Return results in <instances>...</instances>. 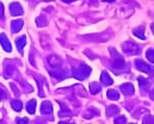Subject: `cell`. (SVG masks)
<instances>
[{"mask_svg": "<svg viewBox=\"0 0 154 124\" xmlns=\"http://www.w3.org/2000/svg\"><path fill=\"white\" fill-rule=\"evenodd\" d=\"M110 55H112V70L117 72L118 70H122L125 67V60L124 57L116 50L115 48L109 49Z\"/></svg>", "mask_w": 154, "mask_h": 124, "instance_id": "1", "label": "cell"}, {"mask_svg": "<svg viewBox=\"0 0 154 124\" xmlns=\"http://www.w3.org/2000/svg\"><path fill=\"white\" fill-rule=\"evenodd\" d=\"M120 90L125 96H131L134 93V87L131 82H125L120 85Z\"/></svg>", "mask_w": 154, "mask_h": 124, "instance_id": "7", "label": "cell"}, {"mask_svg": "<svg viewBox=\"0 0 154 124\" xmlns=\"http://www.w3.org/2000/svg\"><path fill=\"white\" fill-rule=\"evenodd\" d=\"M16 122H17V124H28V119L27 118H17Z\"/></svg>", "mask_w": 154, "mask_h": 124, "instance_id": "24", "label": "cell"}, {"mask_svg": "<svg viewBox=\"0 0 154 124\" xmlns=\"http://www.w3.org/2000/svg\"><path fill=\"white\" fill-rule=\"evenodd\" d=\"M96 115H99V110H96L94 107H91V109H89L83 114V117H85V119H91L94 116H96Z\"/></svg>", "mask_w": 154, "mask_h": 124, "instance_id": "17", "label": "cell"}, {"mask_svg": "<svg viewBox=\"0 0 154 124\" xmlns=\"http://www.w3.org/2000/svg\"><path fill=\"white\" fill-rule=\"evenodd\" d=\"M126 122H127V119L124 115H120V116L116 117L114 121L115 124H126Z\"/></svg>", "mask_w": 154, "mask_h": 124, "instance_id": "21", "label": "cell"}, {"mask_svg": "<svg viewBox=\"0 0 154 124\" xmlns=\"http://www.w3.org/2000/svg\"><path fill=\"white\" fill-rule=\"evenodd\" d=\"M92 68L88 65H80L73 69V76L78 80H85L90 76Z\"/></svg>", "mask_w": 154, "mask_h": 124, "instance_id": "2", "label": "cell"}, {"mask_svg": "<svg viewBox=\"0 0 154 124\" xmlns=\"http://www.w3.org/2000/svg\"><path fill=\"white\" fill-rule=\"evenodd\" d=\"M100 82H102L103 85H112V83H114V80H112V78L110 77V75L107 73V72L103 71L102 73H101V76H100Z\"/></svg>", "mask_w": 154, "mask_h": 124, "instance_id": "10", "label": "cell"}, {"mask_svg": "<svg viewBox=\"0 0 154 124\" xmlns=\"http://www.w3.org/2000/svg\"><path fill=\"white\" fill-rule=\"evenodd\" d=\"M137 82H139L140 87H142V88L148 87V85H150V80H149V79H146V78L143 77V76H140V77L137 78Z\"/></svg>", "mask_w": 154, "mask_h": 124, "instance_id": "19", "label": "cell"}, {"mask_svg": "<svg viewBox=\"0 0 154 124\" xmlns=\"http://www.w3.org/2000/svg\"><path fill=\"white\" fill-rule=\"evenodd\" d=\"M133 36L134 37H137V39H142V40H145V28L143 27V26H141V27H137L135 29H133Z\"/></svg>", "mask_w": 154, "mask_h": 124, "instance_id": "15", "label": "cell"}, {"mask_svg": "<svg viewBox=\"0 0 154 124\" xmlns=\"http://www.w3.org/2000/svg\"><path fill=\"white\" fill-rule=\"evenodd\" d=\"M150 98L152 99V100H154V89L150 92Z\"/></svg>", "mask_w": 154, "mask_h": 124, "instance_id": "27", "label": "cell"}, {"mask_svg": "<svg viewBox=\"0 0 154 124\" xmlns=\"http://www.w3.org/2000/svg\"><path fill=\"white\" fill-rule=\"evenodd\" d=\"M103 2H114L116 0H102Z\"/></svg>", "mask_w": 154, "mask_h": 124, "instance_id": "30", "label": "cell"}, {"mask_svg": "<svg viewBox=\"0 0 154 124\" xmlns=\"http://www.w3.org/2000/svg\"><path fill=\"white\" fill-rule=\"evenodd\" d=\"M143 124H154V117L151 115H147L143 119Z\"/></svg>", "mask_w": 154, "mask_h": 124, "instance_id": "23", "label": "cell"}, {"mask_svg": "<svg viewBox=\"0 0 154 124\" xmlns=\"http://www.w3.org/2000/svg\"><path fill=\"white\" fill-rule=\"evenodd\" d=\"M90 91L93 95H96V94H98L99 92L101 91V85H99L98 82H91L90 83Z\"/></svg>", "mask_w": 154, "mask_h": 124, "instance_id": "14", "label": "cell"}, {"mask_svg": "<svg viewBox=\"0 0 154 124\" xmlns=\"http://www.w3.org/2000/svg\"><path fill=\"white\" fill-rule=\"evenodd\" d=\"M4 97H6V92L4 89H2V88H0V101L2 100V99L4 98Z\"/></svg>", "mask_w": 154, "mask_h": 124, "instance_id": "26", "label": "cell"}, {"mask_svg": "<svg viewBox=\"0 0 154 124\" xmlns=\"http://www.w3.org/2000/svg\"><path fill=\"white\" fill-rule=\"evenodd\" d=\"M35 107H37V101L35 99H31L30 101H28L26 104V110L28 112V114L33 115L35 113Z\"/></svg>", "mask_w": 154, "mask_h": 124, "instance_id": "12", "label": "cell"}, {"mask_svg": "<svg viewBox=\"0 0 154 124\" xmlns=\"http://www.w3.org/2000/svg\"><path fill=\"white\" fill-rule=\"evenodd\" d=\"M11 107H13V110L15 112H21L22 110V107H23V104L20 100H13L12 103H11Z\"/></svg>", "mask_w": 154, "mask_h": 124, "instance_id": "18", "label": "cell"}, {"mask_svg": "<svg viewBox=\"0 0 154 124\" xmlns=\"http://www.w3.org/2000/svg\"><path fill=\"white\" fill-rule=\"evenodd\" d=\"M52 112H53V107L50 101H43L41 104V113L44 115H49L52 114Z\"/></svg>", "mask_w": 154, "mask_h": 124, "instance_id": "9", "label": "cell"}, {"mask_svg": "<svg viewBox=\"0 0 154 124\" xmlns=\"http://www.w3.org/2000/svg\"><path fill=\"white\" fill-rule=\"evenodd\" d=\"M62 1L66 2V3H70V2H73L74 0H62Z\"/></svg>", "mask_w": 154, "mask_h": 124, "instance_id": "29", "label": "cell"}, {"mask_svg": "<svg viewBox=\"0 0 154 124\" xmlns=\"http://www.w3.org/2000/svg\"><path fill=\"white\" fill-rule=\"evenodd\" d=\"M151 29H152V31H153V33H154V23L151 24Z\"/></svg>", "mask_w": 154, "mask_h": 124, "instance_id": "31", "label": "cell"}, {"mask_svg": "<svg viewBox=\"0 0 154 124\" xmlns=\"http://www.w3.org/2000/svg\"><path fill=\"white\" fill-rule=\"evenodd\" d=\"M26 45V37L25 36H22V37L18 38L16 40V46H17V49L20 53H23V48Z\"/></svg>", "mask_w": 154, "mask_h": 124, "instance_id": "11", "label": "cell"}, {"mask_svg": "<svg viewBox=\"0 0 154 124\" xmlns=\"http://www.w3.org/2000/svg\"><path fill=\"white\" fill-rule=\"evenodd\" d=\"M146 57L149 62L154 64V49H148L146 51Z\"/></svg>", "mask_w": 154, "mask_h": 124, "instance_id": "22", "label": "cell"}, {"mask_svg": "<svg viewBox=\"0 0 154 124\" xmlns=\"http://www.w3.org/2000/svg\"><path fill=\"white\" fill-rule=\"evenodd\" d=\"M10 12L11 15L14 16V17H17V16H21L23 15L24 11L22 5L19 3V2H13L10 5Z\"/></svg>", "mask_w": 154, "mask_h": 124, "instance_id": "5", "label": "cell"}, {"mask_svg": "<svg viewBox=\"0 0 154 124\" xmlns=\"http://www.w3.org/2000/svg\"><path fill=\"white\" fill-rule=\"evenodd\" d=\"M135 67L139 71L143 72V73H147V74H151V75H154V67L150 66L149 64H147L146 62L142 60H137L134 62Z\"/></svg>", "mask_w": 154, "mask_h": 124, "instance_id": "4", "label": "cell"}, {"mask_svg": "<svg viewBox=\"0 0 154 124\" xmlns=\"http://www.w3.org/2000/svg\"><path fill=\"white\" fill-rule=\"evenodd\" d=\"M58 116H60V117H71L72 113L70 112L69 109H67L66 107H62L60 112L58 113Z\"/></svg>", "mask_w": 154, "mask_h": 124, "instance_id": "20", "label": "cell"}, {"mask_svg": "<svg viewBox=\"0 0 154 124\" xmlns=\"http://www.w3.org/2000/svg\"><path fill=\"white\" fill-rule=\"evenodd\" d=\"M122 50L127 55H137L141 52L139 45L132 41H126L122 44Z\"/></svg>", "mask_w": 154, "mask_h": 124, "instance_id": "3", "label": "cell"}, {"mask_svg": "<svg viewBox=\"0 0 154 124\" xmlns=\"http://www.w3.org/2000/svg\"><path fill=\"white\" fill-rule=\"evenodd\" d=\"M119 112H120V110L117 105H109V107H107V109H106V115H107V117L115 116V115L118 114Z\"/></svg>", "mask_w": 154, "mask_h": 124, "instance_id": "16", "label": "cell"}, {"mask_svg": "<svg viewBox=\"0 0 154 124\" xmlns=\"http://www.w3.org/2000/svg\"><path fill=\"white\" fill-rule=\"evenodd\" d=\"M58 124H75V123H73V122H64V121H62V122H60Z\"/></svg>", "mask_w": 154, "mask_h": 124, "instance_id": "28", "label": "cell"}, {"mask_svg": "<svg viewBox=\"0 0 154 124\" xmlns=\"http://www.w3.org/2000/svg\"><path fill=\"white\" fill-rule=\"evenodd\" d=\"M106 96H107L108 99H110V100H119L120 98V94L118 91H116L114 89H109L107 91V93H106Z\"/></svg>", "mask_w": 154, "mask_h": 124, "instance_id": "13", "label": "cell"}, {"mask_svg": "<svg viewBox=\"0 0 154 124\" xmlns=\"http://www.w3.org/2000/svg\"><path fill=\"white\" fill-rule=\"evenodd\" d=\"M4 18V8H3V4L0 2V20H2Z\"/></svg>", "mask_w": 154, "mask_h": 124, "instance_id": "25", "label": "cell"}, {"mask_svg": "<svg viewBox=\"0 0 154 124\" xmlns=\"http://www.w3.org/2000/svg\"><path fill=\"white\" fill-rule=\"evenodd\" d=\"M0 44H1V47L3 48L4 51L6 52H12V45H11V42L8 40V38L5 36V33H0Z\"/></svg>", "mask_w": 154, "mask_h": 124, "instance_id": "6", "label": "cell"}, {"mask_svg": "<svg viewBox=\"0 0 154 124\" xmlns=\"http://www.w3.org/2000/svg\"><path fill=\"white\" fill-rule=\"evenodd\" d=\"M24 25V21L21 19H17V20H14L11 23V26H12V33H17L23 28Z\"/></svg>", "mask_w": 154, "mask_h": 124, "instance_id": "8", "label": "cell"}]
</instances>
